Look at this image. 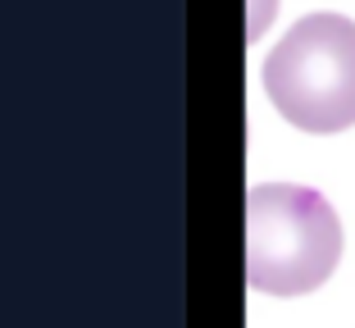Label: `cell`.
Here are the masks:
<instances>
[{"mask_svg":"<svg viewBox=\"0 0 355 328\" xmlns=\"http://www.w3.org/2000/svg\"><path fill=\"white\" fill-rule=\"evenodd\" d=\"M264 96L301 132L333 137L355 123V23L319 10L282 32L264 55Z\"/></svg>","mask_w":355,"mask_h":328,"instance_id":"2","label":"cell"},{"mask_svg":"<svg viewBox=\"0 0 355 328\" xmlns=\"http://www.w3.org/2000/svg\"><path fill=\"white\" fill-rule=\"evenodd\" d=\"M342 260V219L324 191L260 182L246 191V283L269 297H305Z\"/></svg>","mask_w":355,"mask_h":328,"instance_id":"1","label":"cell"},{"mask_svg":"<svg viewBox=\"0 0 355 328\" xmlns=\"http://www.w3.org/2000/svg\"><path fill=\"white\" fill-rule=\"evenodd\" d=\"M269 14H273V0H251V28H246V42H255V37L269 28Z\"/></svg>","mask_w":355,"mask_h":328,"instance_id":"3","label":"cell"}]
</instances>
